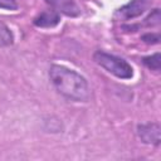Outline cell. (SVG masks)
Segmentation results:
<instances>
[{
    "mask_svg": "<svg viewBox=\"0 0 161 161\" xmlns=\"http://www.w3.org/2000/svg\"><path fill=\"white\" fill-rule=\"evenodd\" d=\"M60 21V15L55 10H45L34 18V25L38 28H53Z\"/></svg>",
    "mask_w": 161,
    "mask_h": 161,
    "instance_id": "6",
    "label": "cell"
},
{
    "mask_svg": "<svg viewBox=\"0 0 161 161\" xmlns=\"http://www.w3.org/2000/svg\"><path fill=\"white\" fill-rule=\"evenodd\" d=\"M93 59L94 62L102 67L104 70H107L108 73L113 74L117 78L121 79H130L133 77V69L132 67L122 58L102 52V50H97L93 54Z\"/></svg>",
    "mask_w": 161,
    "mask_h": 161,
    "instance_id": "2",
    "label": "cell"
},
{
    "mask_svg": "<svg viewBox=\"0 0 161 161\" xmlns=\"http://www.w3.org/2000/svg\"><path fill=\"white\" fill-rule=\"evenodd\" d=\"M142 40L147 44H158L160 43V34L158 33H147L142 35Z\"/></svg>",
    "mask_w": 161,
    "mask_h": 161,
    "instance_id": "10",
    "label": "cell"
},
{
    "mask_svg": "<svg viewBox=\"0 0 161 161\" xmlns=\"http://www.w3.org/2000/svg\"><path fill=\"white\" fill-rule=\"evenodd\" d=\"M0 9L16 10L18 9V3H16V0H0Z\"/></svg>",
    "mask_w": 161,
    "mask_h": 161,
    "instance_id": "11",
    "label": "cell"
},
{
    "mask_svg": "<svg viewBox=\"0 0 161 161\" xmlns=\"http://www.w3.org/2000/svg\"><path fill=\"white\" fill-rule=\"evenodd\" d=\"M137 135L143 143L158 145L161 141V127L156 122L142 123L137 126Z\"/></svg>",
    "mask_w": 161,
    "mask_h": 161,
    "instance_id": "4",
    "label": "cell"
},
{
    "mask_svg": "<svg viewBox=\"0 0 161 161\" xmlns=\"http://www.w3.org/2000/svg\"><path fill=\"white\" fill-rule=\"evenodd\" d=\"M143 64L151 69V70H155V72H158L160 68H161V58H160V53H155L152 55H148V57H145L142 59Z\"/></svg>",
    "mask_w": 161,
    "mask_h": 161,
    "instance_id": "8",
    "label": "cell"
},
{
    "mask_svg": "<svg viewBox=\"0 0 161 161\" xmlns=\"http://www.w3.org/2000/svg\"><path fill=\"white\" fill-rule=\"evenodd\" d=\"M160 20H161L160 10L158 9H153L148 14V16L145 19V25H147V26H157L160 24Z\"/></svg>",
    "mask_w": 161,
    "mask_h": 161,
    "instance_id": "9",
    "label": "cell"
},
{
    "mask_svg": "<svg viewBox=\"0 0 161 161\" xmlns=\"http://www.w3.org/2000/svg\"><path fill=\"white\" fill-rule=\"evenodd\" d=\"M50 6L55 9L57 13H62L67 16H78L80 14V9L74 0H44Z\"/></svg>",
    "mask_w": 161,
    "mask_h": 161,
    "instance_id": "5",
    "label": "cell"
},
{
    "mask_svg": "<svg viewBox=\"0 0 161 161\" xmlns=\"http://www.w3.org/2000/svg\"><path fill=\"white\" fill-rule=\"evenodd\" d=\"M49 78L57 92L64 98L73 102H86L89 98L88 82L75 70L53 64L49 69Z\"/></svg>",
    "mask_w": 161,
    "mask_h": 161,
    "instance_id": "1",
    "label": "cell"
},
{
    "mask_svg": "<svg viewBox=\"0 0 161 161\" xmlns=\"http://www.w3.org/2000/svg\"><path fill=\"white\" fill-rule=\"evenodd\" d=\"M14 43L13 31L0 21V47H9Z\"/></svg>",
    "mask_w": 161,
    "mask_h": 161,
    "instance_id": "7",
    "label": "cell"
},
{
    "mask_svg": "<svg viewBox=\"0 0 161 161\" xmlns=\"http://www.w3.org/2000/svg\"><path fill=\"white\" fill-rule=\"evenodd\" d=\"M151 0H131L128 4L121 6L116 14L114 18L118 20H130L133 18H137L142 15L147 8L150 6Z\"/></svg>",
    "mask_w": 161,
    "mask_h": 161,
    "instance_id": "3",
    "label": "cell"
}]
</instances>
